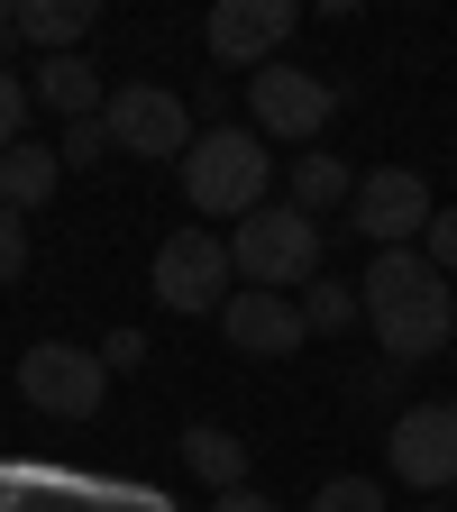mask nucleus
Segmentation results:
<instances>
[{"mask_svg": "<svg viewBox=\"0 0 457 512\" xmlns=\"http://www.w3.org/2000/svg\"><path fill=\"white\" fill-rule=\"evenodd\" d=\"M55 156H64V174H74V165H101V156H110V119H74V128L55 138Z\"/></svg>", "mask_w": 457, "mask_h": 512, "instance_id": "nucleus-19", "label": "nucleus"}, {"mask_svg": "<svg viewBox=\"0 0 457 512\" xmlns=\"http://www.w3.org/2000/svg\"><path fill=\"white\" fill-rule=\"evenodd\" d=\"M330 110H339L330 74H302V64L247 74V119H256V138H275V147H311L320 128H330Z\"/></svg>", "mask_w": 457, "mask_h": 512, "instance_id": "nucleus-5", "label": "nucleus"}, {"mask_svg": "<svg viewBox=\"0 0 457 512\" xmlns=\"http://www.w3.org/2000/svg\"><path fill=\"white\" fill-rule=\"evenodd\" d=\"M19 394H28L37 412H55V421H92L101 394H110V366H101V348L37 339V348L19 357Z\"/></svg>", "mask_w": 457, "mask_h": 512, "instance_id": "nucleus-6", "label": "nucleus"}, {"mask_svg": "<svg viewBox=\"0 0 457 512\" xmlns=\"http://www.w3.org/2000/svg\"><path fill=\"white\" fill-rule=\"evenodd\" d=\"M293 302H302V320H311V339H339V330H357V320H366L357 284H339V275H320V284H302Z\"/></svg>", "mask_w": 457, "mask_h": 512, "instance_id": "nucleus-17", "label": "nucleus"}, {"mask_svg": "<svg viewBox=\"0 0 457 512\" xmlns=\"http://www.w3.org/2000/svg\"><path fill=\"white\" fill-rule=\"evenodd\" d=\"M92 0H19V37L37 46V55H74L83 37H92Z\"/></svg>", "mask_w": 457, "mask_h": 512, "instance_id": "nucleus-14", "label": "nucleus"}, {"mask_svg": "<svg viewBox=\"0 0 457 512\" xmlns=\"http://www.w3.org/2000/svg\"><path fill=\"white\" fill-rule=\"evenodd\" d=\"M64 128H74V119H101L110 110V92H101V74H92V64L83 55H37V83H28Z\"/></svg>", "mask_w": 457, "mask_h": 512, "instance_id": "nucleus-12", "label": "nucleus"}, {"mask_svg": "<svg viewBox=\"0 0 457 512\" xmlns=\"http://www.w3.org/2000/svg\"><path fill=\"white\" fill-rule=\"evenodd\" d=\"M384 467H394L412 494H448L457 485V403H412L394 430H384Z\"/></svg>", "mask_w": 457, "mask_h": 512, "instance_id": "nucleus-8", "label": "nucleus"}, {"mask_svg": "<svg viewBox=\"0 0 457 512\" xmlns=\"http://www.w3.org/2000/svg\"><path fill=\"white\" fill-rule=\"evenodd\" d=\"M229 284H238L229 238H211V229H174V238L156 247V266H147V293H156L165 311H183V320L229 311Z\"/></svg>", "mask_w": 457, "mask_h": 512, "instance_id": "nucleus-4", "label": "nucleus"}, {"mask_svg": "<svg viewBox=\"0 0 457 512\" xmlns=\"http://www.w3.org/2000/svg\"><path fill=\"white\" fill-rule=\"evenodd\" d=\"M357 302H366V330L394 366H421L457 339V293L421 247H375V266L357 275Z\"/></svg>", "mask_w": 457, "mask_h": 512, "instance_id": "nucleus-1", "label": "nucleus"}, {"mask_svg": "<svg viewBox=\"0 0 457 512\" xmlns=\"http://www.w3.org/2000/svg\"><path fill=\"white\" fill-rule=\"evenodd\" d=\"M147 357V330H110V348H101V366L119 375V366H138Z\"/></svg>", "mask_w": 457, "mask_h": 512, "instance_id": "nucleus-23", "label": "nucleus"}, {"mask_svg": "<svg viewBox=\"0 0 457 512\" xmlns=\"http://www.w3.org/2000/svg\"><path fill=\"white\" fill-rule=\"evenodd\" d=\"M19 275H28V220L0 202V284H19Z\"/></svg>", "mask_w": 457, "mask_h": 512, "instance_id": "nucleus-21", "label": "nucleus"}, {"mask_svg": "<svg viewBox=\"0 0 457 512\" xmlns=\"http://www.w3.org/2000/svg\"><path fill=\"white\" fill-rule=\"evenodd\" d=\"M211 512H284V503H266V494H256V485H238V494H220Z\"/></svg>", "mask_w": 457, "mask_h": 512, "instance_id": "nucleus-24", "label": "nucleus"}, {"mask_svg": "<svg viewBox=\"0 0 457 512\" xmlns=\"http://www.w3.org/2000/svg\"><path fill=\"white\" fill-rule=\"evenodd\" d=\"M275 192V156L256 147V128H202V147L183 156V202L202 220H256Z\"/></svg>", "mask_w": 457, "mask_h": 512, "instance_id": "nucleus-2", "label": "nucleus"}, {"mask_svg": "<svg viewBox=\"0 0 457 512\" xmlns=\"http://www.w3.org/2000/svg\"><path fill=\"white\" fill-rule=\"evenodd\" d=\"M302 512H384V485H375V476H330Z\"/></svg>", "mask_w": 457, "mask_h": 512, "instance_id": "nucleus-18", "label": "nucleus"}, {"mask_svg": "<svg viewBox=\"0 0 457 512\" xmlns=\"http://www.w3.org/2000/svg\"><path fill=\"white\" fill-rule=\"evenodd\" d=\"M19 37V10H10V0H0V46H10Z\"/></svg>", "mask_w": 457, "mask_h": 512, "instance_id": "nucleus-25", "label": "nucleus"}, {"mask_svg": "<svg viewBox=\"0 0 457 512\" xmlns=\"http://www.w3.org/2000/svg\"><path fill=\"white\" fill-rule=\"evenodd\" d=\"M348 220H357L375 247H412V238H430L439 202H430V183H421L412 165H375V174H357V202H348Z\"/></svg>", "mask_w": 457, "mask_h": 512, "instance_id": "nucleus-9", "label": "nucleus"}, {"mask_svg": "<svg viewBox=\"0 0 457 512\" xmlns=\"http://www.w3.org/2000/svg\"><path fill=\"white\" fill-rule=\"evenodd\" d=\"M55 183H64V156H55V147H28V138H19L10 156H0V202H10L19 220L55 202Z\"/></svg>", "mask_w": 457, "mask_h": 512, "instance_id": "nucleus-13", "label": "nucleus"}, {"mask_svg": "<svg viewBox=\"0 0 457 512\" xmlns=\"http://www.w3.org/2000/svg\"><path fill=\"white\" fill-rule=\"evenodd\" d=\"M284 183H293V211H311V220H320V211H348V202H357V174H348L330 147H302Z\"/></svg>", "mask_w": 457, "mask_h": 512, "instance_id": "nucleus-15", "label": "nucleus"}, {"mask_svg": "<svg viewBox=\"0 0 457 512\" xmlns=\"http://www.w3.org/2000/svg\"><path fill=\"white\" fill-rule=\"evenodd\" d=\"M302 28L293 0H220L211 10V55L229 64V74H266V64H284V37Z\"/></svg>", "mask_w": 457, "mask_h": 512, "instance_id": "nucleus-10", "label": "nucleus"}, {"mask_svg": "<svg viewBox=\"0 0 457 512\" xmlns=\"http://www.w3.org/2000/svg\"><path fill=\"white\" fill-rule=\"evenodd\" d=\"M220 330H229V348L238 357H293L302 339H311V320H302V302L293 293H229V311H220Z\"/></svg>", "mask_w": 457, "mask_h": 512, "instance_id": "nucleus-11", "label": "nucleus"}, {"mask_svg": "<svg viewBox=\"0 0 457 512\" xmlns=\"http://www.w3.org/2000/svg\"><path fill=\"white\" fill-rule=\"evenodd\" d=\"M421 256H430V266H439V275L457 284V211H439V220H430V238H421Z\"/></svg>", "mask_w": 457, "mask_h": 512, "instance_id": "nucleus-22", "label": "nucleus"}, {"mask_svg": "<svg viewBox=\"0 0 457 512\" xmlns=\"http://www.w3.org/2000/svg\"><path fill=\"white\" fill-rule=\"evenodd\" d=\"M229 266L256 293H302V284H320V220L293 211V202H266L256 220L229 229Z\"/></svg>", "mask_w": 457, "mask_h": 512, "instance_id": "nucleus-3", "label": "nucleus"}, {"mask_svg": "<svg viewBox=\"0 0 457 512\" xmlns=\"http://www.w3.org/2000/svg\"><path fill=\"white\" fill-rule=\"evenodd\" d=\"M183 467L202 476L211 494H238V485H247V439L220 430V421H202V430H183Z\"/></svg>", "mask_w": 457, "mask_h": 512, "instance_id": "nucleus-16", "label": "nucleus"}, {"mask_svg": "<svg viewBox=\"0 0 457 512\" xmlns=\"http://www.w3.org/2000/svg\"><path fill=\"white\" fill-rule=\"evenodd\" d=\"M101 119H110V147L147 156V165H165V156H192V147H202V128H192L183 92H165V83H119Z\"/></svg>", "mask_w": 457, "mask_h": 512, "instance_id": "nucleus-7", "label": "nucleus"}, {"mask_svg": "<svg viewBox=\"0 0 457 512\" xmlns=\"http://www.w3.org/2000/svg\"><path fill=\"white\" fill-rule=\"evenodd\" d=\"M28 110H37V92L10 74V64H0V156H10L19 147V128H28Z\"/></svg>", "mask_w": 457, "mask_h": 512, "instance_id": "nucleus-20", "label": "nucleus"}]
</instances>
